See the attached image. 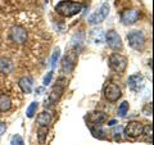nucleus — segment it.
Returning a JSON list of instances; mask_svg holds the SVG:
<instances>
[{
    "label": "nucleus",
    "mask_w": 154,
    "mask_h": 145,
    "mask_svg": "<svg viewBox=\"0 0 154 145\" xmlns=\"http://www.w3.org/2000/svg\"><path fill=\"white\" fill-rule=\"evenodd\" d=\"M143 134L145 135L146 137H149V140L152 141V136H153V126H152V123L146 125V126H143Z\"/></svg>",
    "instance_id": "nucleus-22"
},
{
    "label": "nucleus",
    "mask_w": 154,
    "mask_h": 145,
    "mask_svg": "<svg viewBox=\"0 0 154 145\" xmlns=\"http://www.w3.org/2000/svg\"><path fill=\"white\" fill-rule=\"evenodd\" d=\"M108 62H109L110 68H112L114 72H118V73L123 72L125 69H126V67H127V59L123 55L118 54V53H114V54L110 55Z\"/></svg>",
    "instance_id": "nucleus-4"
},
{
    "label": "nucleus",
    "mask_w": 154,
    "mask_h": 145,
    "mask_svg": "<svg viewBox=\"0 0 154 145\" xmlns=\"http://www.w3.org/2000/svg\"><path fill=\"white\" fill-rule=\"evenodd\" d=\"M90 40L95 42V44H102L105 40V33L102 28H94L90 32Z\"/></svg>",
    "instance_id": "nucleus-13"
},
{
    "label": "nucleus",
    "mask_w": 154,
    "mask_h": 145,
    "mask_svg": "<svg viewBox=\"0 0 154 145\" xmlns=\"http://www.w3.org/2000/svg\"><path fill=\"white\" fill-rule=\"evenodd\" d=\"M55 11L63 17H72L82 11V4L72 0H62L55 5Z\"/></svg>",
    "instance_id": "nucleus-1"
},
{
    "label": "nucleus",
    "mask_w": 154,
    "mask_h": 145,
    "mask_svg": "<svg viewBox=\"0 0 154 145\" xmlns=\"http://www.w3.org/2000/svg\"><path fill=\"white\" fill-rule=\"evenodd\" d=\"M18 85H19V88H21V90L23 91V93L30 94L32 91V79L31 77H28V76L22 77V79L18 81Z\"/></svg>",
    "instance_id": "nucleus-14"
},
{
    "label": "nucleus",
    "mask_w": 154,
    "mask_h": 145,
    "mask_svg": "<svg viewBox=\"0 0 154 145\" xmlns=\"http://www.w3.org/2000/svg\"><path fill=\"white\" fill-rule=\"evenodd\" d=\"M11 145H25V141L21 135H14L11 140Z\"/></svg>",
    "instance_id": "nucleus-23"
},
{
    "label": "nucleus",
    "mask_w": 154,
    "mask_h": 145,
    "mask_svg": "<svg viewBox=\"0 0 154 145\" xmlns=\"http://www.w3.org/2000/svg\"><path fill=\"white\" fill-rule=\"evenodd\" d=\"M42 90H44V88H38V89H37V94H38V95L42 94Z\"/></svg>",
    "instance_id": "nucleus-29"
},
{
    "label": "nucleus",
    "mask_w": 154,
    "mask_h": 145,
    "mask_svg": "<svg viewBox=\"0 0 154 145\" xmlns=\"http://www.w3.org/2000/svg\"><path fill=\"white\" fill-rule=\"evenodd\" d=\"M66 86H67V80L66 79H59L58 80V82L53 86L51 91L49 93L48 101H45V105H54L55 103H58V100L60 99L62 94L64 93Z\"/></svg>",
    "instance_id": "nucleus-2"
},
{
    "label": "nucleus",
    "mask_w": 154,
    "mask_h": 145,
    "mask_svg": "<svg viewBox=\"0 0 154 145\" xmlns=\"http://www.w3.org/2000/svg\"><path fill=\"white\" fill-rule=\"evenodd\" d=\"M5 128H7V126H5V123L4 122H0V136L5 132Z\"/></svg>",
    "instance_id": "nucleus-27"
},
{
    "label": "nucleus",
    "mask_w": 154,
    "mask_h": 145,
    "mask_svg": "<svg viewBox=\"0 0 154 145\" xmlns=\"http://www.w3.org/2000/svg\"><path fill=\"white\" fill-rule=\"evenodd\" d=\"M143 134V125L139 121H131L125 127V135L128 137H137Z\"/></svg>",
    "instance_id": "nucleus-8"
},
{
    "label": "nucleus",
    "mask_w": 154,
    "mask_h": 145,
    "mask_svg": "<svg viewBox=\"0 0 154 145\" xmlns=\"http://www.w3.org/2000/svg\"><path fill=\"white\" fill-rule=\"evenodd\" d=\"M108 14H109V4L104 3L98 11L89 17V23L90 25H98V23H102L104 19L108 17Z\"/></svg>",
    "instance_id": "nucleus-6"
},
{
    "label": "nucleus",
    "mask_w": 154,
    "mask_h": 145,
    "mask_svg": "<svg viewBox=\"0 0 154 145\" xmlns=\"http://www.w3.org/2000/svg\"><path fill=\"white\" fill-rule=\"evenodd\" d=\"M75 68V59H72L69 55H66L62 60V71L64 73H71Z\"/></svg>",
    "instance_id": "nucleus-16"
},
{
    "label": "nucleus",
    "mask_w": 154,
    "mask_h": 145,
    "mask_svg": "<svg viewBox=\"0 0 154 145\" xmlns=\"http://www.w3.org/2000/svg\"><path fill=\"white\" fill-rule=\"evenodd\" d=\"M105 41H107L108 46L112 50H121L123 48V42H122L121 36H119L114 30H109L107 33H105Z\"/></svg>",
    "instance_id": "nucleus-5"
},
{
    "label": "nucleus",
    "mask_w": 154,
    "mask_h": 145,
    "mask_svg": "<svg viewBox=\"0 0 154 145\" xmlns=\"http://www.w3.org/2000/svg\"><path fill=\"white\" fill-rule=\"evenodd\" d=\"M11 39L17 44H23L27 41V31L21 26H14L11 30Z\"/></svg>",
    "instance_id": "nucleus-10"
},
{
    "label": "nucleus",
    "mask_w": 154,
    "mask_h": 145,
    "mask_svg": "<svg viewBox=\"0 0 154 145\" xmlns=\"http://www.w3.org/2000/svg\"><path fill=\"white\" fill-rule=\"evenodd\" d=\"M12 108V99L7 94H0V113L8 112Z\"/></svg>",
    "instance_id": "nucleus-15"
},
{
    "label": "nucleus",
    "mask_w": 154,
    "mask_h": 145,
    "mask_svg": "<svg viewBox=\"0 0 154 145\" xmlns=\"http://www.w3.org/2000/svg\"><path fill=\"white\" fill-rule=\"evenodd\" d=\"M36 122L38 126H49V123L51 122V116L48 113V112H41L40 114L37 116L36 118Z\"/></svg>",
    "instance_id": "nucleus-17"
},
{
    "label": "nucleus",
    "mask_w": 154,
    "mask_h": 145,
    "mask_svg": "<svg viewBox=\"0 0 154 145\" xmlns=\"http://www.w3.org/2000/svg\"><path fill=\"white\" fill-rule=\"evenodd\" d=\"M128 86L132 91H139L143 89L144 86V77L140 73L131 75L128 77Z\"/></svg>",
    "instance_id": "nucleus-11"
},
{
    "label": "nucleus",
    "mask_w": 154,
    "mask_h": 145,
    "mask_svg": "<svg viewBox=\"0 0 154 145\" xmlns=\"http://www.w3.org/2000/svg\"><path fill=\"white\" fill-rule=\"evenodd\" d=\"M139 16H140V12L137 9H126L121 13V22L126 26L134 25L139 19Z\"/></svg>",
    "instance_id": "nucleus-9"
},
{
    "label": "nucleus",
    "mask_w": 154,
    "mask_h": 145,
    "mask_svg": "<svg viewBox=\"0 0 154 145\" xmlns=\"http://www.w3.org/2000/svg\"><path fill=\"white\" fill-rule=\"evenodd\" d=\"M51 79H53V71H50V72H48V75L44 77V86H48L51 82Z\"/></svg>",
    "instance_id": "nucleus-25"
},
{
    "label": "nucleus",
    "mask_w": 154,
    "mask_h": 145,
    "mask_svg": "<svg viewBox=\"0 0 154 145\" xmlns=\"http://www.w3.org/2000/svg\"><path fill=\"white\" fill-rule=\"evenodd\" d=\"M143 113L145 114V116H152V104H150V103L146 104L145 107H144V109H143Z\"/></svg>",
    "instance_id": "nucleus-26"
},
{
    "label": "nucleus",
    "mask_w": 154,
    "mask_h": 145,
    "mask_svg": "<svg viewBox=\"0 0 154 145\" xmlns=\"http://www.w3.org/2000/svg\"><path fill=\"white\" fill-rule=\"evenodd\" d=\"M59 57H60V50L57 49L54 53H53V55H51V66L53 67H55L58 59H59Z\"/></svg>",
    "instance_id": "nucleus-24"
},
{
    "label": "nucleus",
    "mask_w": 154,
    "mask_h": 145,
    "mask_svg": "<svg viewBox=\"0 0 154 145\" xmlns=\"http://www.w3.org/2000/svg\"><path fill=\"white\" fill-rule=\"evenodd\" d=\"M46 136H48V127L46 126H40L37 131V141L38 144H44L46 141Z\"/></svg>",
    "instance_id": "nucleus-19"
},
{
    "label": "nucleus",
    "mask_w": 154,
    "mask_h": 145,
    "mask_svg": "<svg viewBox=\"0 0 154 145\" xmlns=\"http://www.w3.org/2000/svg\"><path fill=\"white\" fill-rule=\"evenodd\" d=\"M114 125H116V119H112L108 122V126H114Z\"/></svg>",
    "instance_id": "nucleus-28"
},
{
    "label": "nucleus",
    "mask_w": 154,
    "mask_h": 145,
    "mask_svg": "<svg viewBox=\"0 0 154 145\" xmlns=\"http://www.w3.org/2000/svg\"><path fill=\"white\" fill-rule=\"evenodd\" d=\"M13 69V63L9 59H0V72L9 73Z\"/></svg>",
    "instance_id": "nucleus-18"
},
{
    "label": "nucleus",
    "mask_w": 154,
    "mask_h": 145,
    "mask_svg": "<svg viewBox=\"0 0 154 145\" xmlns=\"http://www.w3.org/2000/svg\"><path fill=\"white\" fill-rule=\"evenodd\" d=\"M37 107H38L37 101H32V103L28 105V108H27V110H26V114H27L28 118H32L33 116H35L36 110H37Z\"/></svg>",
    "instance_id": "nucleus-20"
},
{
    "label": "nucleus",
    "mask_w": 154,
    "mask_h": 145,
    "mask_svg": "<svg viewBox=\"0 0 154 145\" xmlns=\"http://www.w3.org/2000/svg\"><path fill=\"white\" fill-rule=\"evenodd\" d=\"M127 112H128V101H122L121 105L118 107V114H119V117H125Z\"/></svg>",
    "instance_id": "nucleus-21"
},
{
    "label": "nucleus",
    "mask_w": 154,
    "mask_h": 145,
    "mask_svg": "<svg viewBox=\"0 0 154 145\" xmlns=\"http://www.w3.org/2000/svg\"><path fill=\"white\" fill-rule=\"evenodd\" d=\"M127 41L128 45L135 50H140L144 48L145 44V37H144V33L141 31H131L130 33H127Z\"/></svg>",
    "instance_id": "nucleus-3"
},
{
    "label": "nucleus",
    "mask_w": 154,
    "mask_h": 145,
    "mask_svg": "<svg viewBox=\"0 0 154 145\" xmlns=\"http://www.w3.org/2000/svg\"><path fill=\"white\" fill-rule=\"evenodd\" d=\"M107 119V116H105L103 112H91L89 116H88V121L91 123V125H94V126H100L104 121Z\"/></svg>",
    "instance_id": "nucleus-12"
},
{
    "label": "nucleus",
    "mask_w": 154,
    "mask_h": 145,
    "mask_svg": "<svg viewBox=\"0 0 154 145\" xmlns=\"http://www.w3.org/2000/svg\"><path fill=\"white\" fill-rule=\"evenodd\" d=\"M104 96H105V99H107V100L114 103V101H117L122 96L121 88H119L117 84H113V82H110V84H108L104 88Z\"/></svg>",
    "instance_id": "nucleus-7"
}]
</instances>
